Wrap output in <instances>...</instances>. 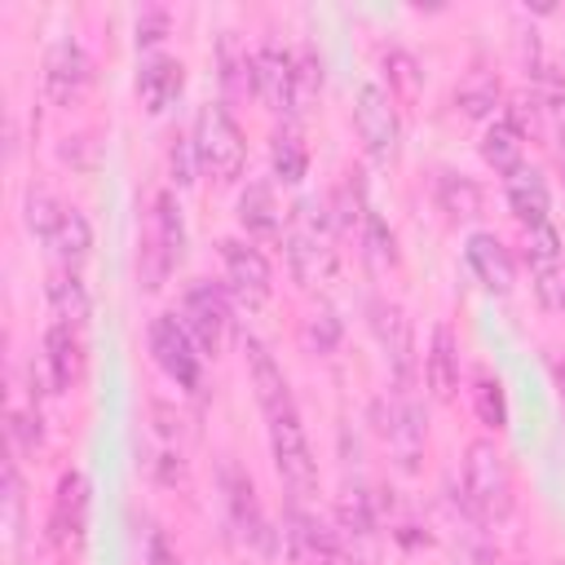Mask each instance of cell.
<instances>
[{
  "mask_svg": "<svg viewBox=\"0 0 565 565\" xmlns=\"http://www.w3.org/2000/svg\"><path fill=\"white\" fill-rule=\"evenodd\" d=\"M463 503L486 525L512 512V472H508L503 450L490 437H477L463 450Z\"/></svg>",
  "mask_w": 565,
  "mask_h": 565,
  "instance_id": "cell-1",
  "label": "cell"
},
{
  "mask_svg": "<svg viewBox=\"0 0 565 565\" xmlns=\"http://www.w3.org/2000/svg\"><path fill=\"white\" fill-rule=\"evenodd\" d=\"M287 269L291 278L313 291L322 282L335 278V243H331V225L322 216V207L313 199L296 203V221L287 230Z\"/></svg>",
  "mask_w": 565,
  "mask_h": 565,
  "instance_id": "cell-2",
  "label": "cell"
},
{
  "mask_svg": "<svg viewBox=\"0 0 565 565\" xmlns=\"http://www.w3.org/2000/svg\"><path fill=\"white\" fill-rule=\"evenodd\" d=\"M190 141H194V154H199V168L203 172H212L225 185L243 177V168H247V141H243V128L234 124V115L225 110V102L199 106Z\"/></svg>",
  "mask_w": 565,
  "mask_h": 565,
  "instance_id": "cell-3",
  "label": "cell"
},
{
  "mask_svg": "<svg viewBox=\"0 0 565 565\" xmlns=\"http://www.w3.org/2000/svg\"><path fill=\"white\" fill-rule=\"evenodd\" d=\"M269 450H274V468H278L282 486L291 490V499L309 503L318 494V459L309 450V437H305L296 406L269 419Z\"/></svg>",
  "mask_w": 565,
  "mask_h": 565,
  "instance_id": "cell-4",
  "label": "cell"
},
{
  "mask_svg": "<svg viewBox=\"0 0 565 565\" xmlns=\"http://www.w3.org/2000/svg\"><path fill=\"white\" fill-rule=\"evenodd\" d=\"M353 124H358V137H362V146H366V154L375 163H393L397 159V150H402V115H397V102L380 84H362L358 88Z\"/></svg>",
  "mask_w": 565,
  "mask_h": 565,
  "instance_id": "cell-5",
  "label": "cell"
},
{
  "mask_svg": "<svg viewBox=\"0 0 565 565\" xmlns=\"http://www.w3.org/2000/svg\"><path fill=\"white\" fill-rule=\"evenodd\" d=\"M150 358L159 362V371L181 384V388H199L203 384V349L194 344V335L185 331V322L177 313H159L150 322Z\"/></svg>",
  "mask_w": 565,
  "mask_h": 565,
  "instance_id": "cell-6",
  "label": "cell"
},
{
  "mask_svg": "<svg viewBox=\"0 0 565 565\" xmlns=\"http://www.w3.org/2000/svg\"><path fill=\"white\" fill-rule=\"evenodd\" d=\"M49 543L62 552V556H75L84 547V534H88V481L84 472L66 468L53 486V499H49Z\"/></svg>",
  "mask_w": 565,
  "mask_h": 565,
  "instance_id": "cell-7",
  "label": "cell"
},
{
  "mask_svg": "<svg viewBox=\"0 0 565 565\" xmlns=\"http://www.w3.org/2000/svg\"><path fill=\"white\" fill-rule=\"evenodd\" d=\"M181 322H185V331L194 335V344H199L203 353H212V358H216V353H221V344L230 340V327H234L225 291H221L216 282H207V278L190 282V287H185V296H181Z\"/></svg>",
  "mask_w": 565,
  "mask_h": 565,
  "instance_id": "cell-8",
  "label": "cell"
},
{
  "mask_svg": "<svg viewBox=\"0 0 565 565\" xmlns=\"http://www.w3.org/2000/svg\"><path fill=\"white\" fill-rule=\"evenodd\" d=\"M221 269H225V287L247 309H260L274 296V269H269L265 252L252 247L247 238H221Z\"/></svg>",
  "mask_w": 565,
  "mask_h": 565,
  "instance_id": "cell-9",
  "label": "cell"
},
{
  "mask_svg": "<svg viewBox=\"0 0 565 565\" xmlns=\"http://www.w3.org/2000/svg\"><path fill=\"white\" fill-rule=\"evenodd\" d=\"M282 552H287V565H327L340 556L335 534L300 499H291L282 512Z\"/></svg>",
  "mask_w": 565,
  "mask_h": 565,
  "instance_id": "cell-10",
  "label": "cell"
},
{
  "mask_svg": "<svg viewBox=\"0 0 565 565\" xmlns=\"http://www.w3.org/2000/svg\"><path fill=\"white\" fill-rule=\"evenodd\" d=\"M252 79H256V97L278 110V115H296V53L282 44H260L252 53Z\"/></svg>",
  "mask_w": 565,
  "mask_h": 565,
  "instance_id": "cell-11",
  "label": "cell"
},
{
  "mask_svg": "<svg viewBox=\"0 0 565 565\" xmlns=\"http://www.w3.org/2000/svg\"><path fill=\"white\" fill-rule=\"evenodd\" d=\"M93 79V62L75 40H57L44 57V97L53 106H75Z\"/></svg>",
  "mask_w": 565,
  "mask_h": 565,
  "instance_id": "cell-12",
  "label": "cell"
},
{
  "mask_svg": "<svg viewBox=\"0 0 565 565\" xmlns=\"http://www.w3.org/2000/svg\"><path fill=\"white\" fill-rule=\"evenodd\" d=\"M225 503H230V521L243 534V543H252L260 556H269L274 552V530L260 512V499H256V486H252L247 472L225 468Z\"/></svg>",
  "mask_w": 565,
  "mask_h": 565,
  "instance_id": "cell-13",
  "label": "cell"
},
{
  "mask_svg": "<svg viewBox=\"0 0 565 565\" xmlns=\"http://www.w3.org/2000/svg\"><path fill=\"white\" fill-rule=\"evenodd\" d=\"M366 322H371V335L380 340L384 358L393 362L397 380H406V375H411V353H415V331H411L406 309L380 296V300H371V305H366Z\"/></svg>",
  "mask_w": 565,
  "mask_h": 565,
  "instance_id": "cell-14",
  "label": "cell"
},
{
  "mask_svg": "<svg viewBox=\"0 0 565 565\" xmlns=\"http://www.w3.org/2000/svg\"><path fill=\"white\" fill-rule=\"evenodd\" d=\"M243 362H247V380H252V388H256V402H260L265 419H274V415H282V411L296 406V402H291V388H287V375H282L278 358L265 349V340L247 335V340H243Z\"/></svg>",
  "mask_w": 565,
  "mask_h": 565,
  "instance_id": "cell-15",
  "label": "cell"
},
{
  "mask_svg": "<svg viewBox=\"0 0 565 565\" xmlns=\"http://www.w3.org/2000/svg\"><path fill=\"white\" fill-rule=\"evenodd\" d=\"M44 375H49V393H71L84 375V340L75 327L66 322H49L44 327Z\"/></svg>",
  "mask_w": 565,
  "mask_h": 565,
  "instance_id": "cell-16",
  "label": "cell"
},
{
  "mask_svg": "<svg viewBox=\"0 0 565 565\" xmlns=\"http://www.w3.org/2000/svg\"><path fill=\"white\" fill-rule=\"evenodd\" d=\"M463 260H468V269L477 274V282H481L490 296H512V287H516V265H512V252H508L494 234H472L468 247H463Z\"/></svg>",
  "mask_w": 565,
  "mask_h": 565,
  "instance_id": "cell-17",
  "label": "cell"
},
{
  "mask_svg": "<svg viewBox=\"0 0 565 565\" xmlns=\"http://www.w3.org/2000/svg\"><path fill=\"white\" fill-rule=\"evenodd\" d=\"M181 88H185V66L177 57H168V53L141 57V66H137V97H141V106L150 115H163L181 97Z\"/></svg>",
  "mask_w": 565,
  "mask_h": 565,
  "instance_id": "cell-18",
  "label": "cell"
},
{
  "mask_svg": "<svg viewBox=\"0 0 565 565\" xmlns=\"http://www.w3.org/2000/svg\"><path fill=\"white\" fill-rule=\"evenodd\" d=\"M424 384L437 402H455L459 397V335L437 322L428 335V353H424Z\"/></svg>",
  "mask_w": 565,
  "mask_h": 565,
  "instance_id": "cell-19",
  "label": "cell"
},
{
  "mask_svg": "<svg viewBox=\"0 0 565 565\" xmlns=\"http://www.w3.org/2000/svg\"><path fill=\"white\" fill-rule=\"evenodd\" d=\"M503 194H508V207L512 216L534 230V225H547V212H552V194H547V181L534 172V168H516L512 177H503Z\"/></svg>",
  "mask_w": 565,
  "mask_h": 565,
  "instance_id": "cell-20",
  "label": "cell"
},
{
  "mask_svg": "<svg viewBox=\"0 0 565 565\" xmlns=\"http://www.w3.org/2000/svg\"><path fill=\"white\" fill-rule=\"evenodd\" d=\"M238 225L252 238H278L282 234V207H278V199H274V190L265 181H252L238 194Z\"/></svg>",
  "mask_w": 565,
  "mask_h": 565,
  "instance_id": "cell-21",
  "label": "cell"
},
{
  "mask_svg": "<svg viewBox=\"0 0 565 565\" xmlns=\"http://www.w3.org/2000/svg\"><path fill=\"white\" fill-rule=\"evenodd\" d=\"M384 437H388L393 455L402 459V468H415L419 463V450H424V415H419V406L415 402H393L388 406Z\"/></svg>",
  "mask_w": 565,
  "mask_h": 565,
  "instance_id": "cell-22",
  "label": "cell"
},
{
  "mask_svg": "<svg viewBox=\"0 0 565 565\" xmlns=\"http://www.w3.org/2000/svg\"><path fill=\"white\" fill-rule=\"evenodd\" d=\"M49 247H53V256L62 260V269L84 265V260H88V252H93V225H88V216H84L79 207H71V203H66V212H62V221H57V230H53Z\"/></svg>",
  "mask_w": 565,
  "mask_h": 565,
  "instance_id": "cell-23",
  "label": "cell"
},
{
  "mask_svg": "<svg viewBox=\"0 0 565 565\" xmlns=\"http://www.w3.org/2000/svg\"><path fill=\"white\" fill-rule=\"evenodd\" d=\"M481 159L494 172H503V177H512L516 168H525V137H521V128H512L508 119H494L486 128V137H481Z\"/></svg>",
  "mask_w": 565,
  "mask_h": 565,
  "instance_id": "cell-24",
  "label": "cell"
},
{
  "mask_svg": "<svg viewBox=\"0 0 565 565\" xmlns=\"http://www.w3.org/2000/svg\"><path fill=\"white\" fill-rule=\"evenodd\" d=\"M49 305H53V322H66L75 331L88 322V291L75 269H57L49 278Z\"/></svg>",
  "mask_w": 565,
  "mask_h": 565,
  "instance_id": "cell-25",
  "label": "cell"
},
{
  "mask_svg": "<svg viewBox=\"0 0 565 565\" xmlns=\"http://www.w3.org/2000/svg\"><path fill=\"white\" fill-rule=\"evenodd\" d=\"M437 203H441V212H446L450 221H472V216H481L486 194H481V185H477L472 177H463V172H441V177H437Z\"/></svg>",
  "mask_w": 565,
  "mask_h": 565,
  "instance_id": "cell-26",
  "label": "cell"
},
{
  "mask_svg": "<svg viewBox=\"0 0 565 565\" xmlns=\"http://www.w3.org/2000/svg\"><path fill=\"white\" fill-rule=\"evenodd\" d=\"M269 168H274V177L287 181V185H296V181L309 172V150H305V141H300V132H296L291 124H282V128L269 137Z\"/></svg>",
  "mask_w": 565,
  "mask_h": 565,
  "instance_id": "cell-27",
  "label": "cell"
},
{
  "mask_svg": "<svg viewBox=\"0 0 565 565\" xmlns=\"http://www.w3.org/2000/svg\"><path fill=\"white\" fill-rule=\"evenodd\" d=\"M62 212H66V203L49 190V185H26L22 190V221H26V230L35 234V238H53V230H57V221H62Z\"/></svg>",
  "mask_w": 565,
  "mask_h": 565,
  "instance_id": "cell-28",
  "label": "cell"
},
{
  "mask_svg": "<svg viewBox=\"0 0 565 565\" xmlns=\"http://www.w3.org/2000/svg\"><path fill=\"white\" fill-rule=\"evenodd\" d=\"M472 411H477V419L490 428V433H499L503 424H508V397H503V384H499V375H490L486 366H477L472 371Z\"/></svg>",
  "mask_w": 565,
  "mask_h": 565,
  "instance_id": "cell-29",
  "label": "cell"
},
{
  "mask_svg": "<svg viewBox=\"0 0 565 565\" xmlns=\"http://www.w3.org/2000/svg\"><path fill=\"white\" fill-rule=\"evenodd\" d=\"M380 66H384V75H388V97H402V102H415V97H419L424 71H419V62H415L406 49H384Z\"/></svg>",
  "mask_w": 565,
  "mask_h": 565,
  "instance_id": "cell-30",
  "label": "cell"
},
{
  "mask_svg": "<svg viewBox=\"0 0 565 565\" xmlns=\"http://www.w3.org/2000/svg\"><path fill=\"white\" fill-rule=\"evenodd\" d=\"M221 84H225L230 97H238V93H256L252 57H247V49H238L230 35L221 40Z\"/></svg>",
  "mask_w": 565,
  "mask_h": 565,
  "instance_id": "cell-31",
  "label": "cell"
},
{
  "mask_svg": "<svg viewBox=\"0 0 565 565\" xmlns=\"http://www.w3.org/2000/svg\"><path fill=\"white\" fill-rule=\"evenodd\" d=\"M455 106H459L468 119H490V115H494V106H499V84H494L490 75H472V79H463V84H459Z\"/></svg>",
  "mask_w": 565,
  "mask_h": 565,
  "instance_id": "cell-32",
  "label": "cell"
},
{
  "mask_svg": "<svg viewBox=\"0 0 565 565\" xmlns=\"http://www.w3.org/2000/svg\"><path fill=\"white\" fill-rule=\"evenodd\" d=\"M300 340H305V349H309V353L327 358V353L340 344V318H335V309L318 305V309L300 322Z\"/></svg>",
  "mask_w": 565,
  "mask_h": 565,
  "instance_id": "cell-33",
  "label": "cell"
},
{
  "mask_svg": "<svg viewBox=\"0 0 565 565\" xmlns=\"http://www.w3.org/2000/svg\"><path fill=\"white\" fill-rule=\"evenodd\" d=\"M525 260H530V274L552 269V265H565V256H561V234H556L552 221L525 230Z\"/></svg>",
  "mask_w": 565,
  "mask_h": 565,
  "instance_id": "cell-34",
  "label": "cell"
},
{
  "mask_svg": "<svg viewBox=\"0 0 565 565\" xmlns=\"http://www.w3.org/2000/svg\"><path fill=\"white\" fill-rule=\"evenodd\" d=\"M322 93V62L313 49H300L296 53V115H305Z\"/></svg>",
  "mask_w": 565,
  "mask_h": 565,
  "instance_id": "cell-35",
  "label": "cell"
},
{
  "mask_svg": "<svg viewBox=\"0 0 565 565\" xmlns=\"http://www.w3.org/2000/svg\"><path fill=\"white\" fill-rule=\"evenodd\" d=\"M9 441H13V450L35 455V450L44 446V419H40V411L13 406V411H9Z\"/></svg>",
  "mask_w": 565,
  "mask_h": 565,
  "instance_id": "cell-36",
  "label": "cell"
},
{
  "mask_svg": "<svg viewBox=\"0 0 565 565\" xmlns=\"http://www.w3.org/2000/svg\"><path fill=\"white\" fill-rule=\"evenodd\" d=\"M335 521H340L344 539H353V543H366V539L375 534V516H371V503H366V494H358V490H353V494L340 503Z\"/></svg>",
  "mask_w": 565,
  "mask_h": 565,
  "instance_id": "cell-37",
  "label": "cell"
},
{
  "mask_svg": "<svg viewBox=\"0 0 565 565\" xmlns=\"http://www.w3.org/2000/svg\"><path fill=\"white\" fill-rule=\"evenodd\" d=\"M530 282H534V296L547 313H565V265L539 269V274H530Z\"/></svg>",
  "mask_w": 565,
  "mask_h": 565,
  "instance_id": "cell-38",
  "label": "cell"
},
{
  "mask_svg": "<svg viewBox=\"0 0 565 565\" xmlns=\"http://www.w3.org/2000/svg\"><path fill=\"white\" fill-rule=\"evenodd\" d=\"M366 256L380 265V269H388V265H397V243H393V230L375 216V212H366Z\"/></svg>",
  "mask_w": 565,
  "mask_h": 565,
  "instance_id": "cell-39",
  "label": "cell"
},
{
  "mask_svg": "<svg viewBox=\"0 0 565 565\" xmlns=\"http://www.w3.org/2000/svg\"><path fill=\"white\" fill-rule=\"evenodd\" d=\"M194 168H199L194 141L177 132V137H172V146H168V172H172V185H177V190H185V185L194 181Z\"/></svg>",
  "mask_w": 565,
  "mask_h": 565,
  "instance_id": "cell-40",
  "label": "cell"
},
{
  "mask_svg": "<svg viewBox=\"0 0 565 565\" xmlns=\"http://www.w3.org/2000/svg\"><path fill=\"white\" fill-rule=\"evenodd\" d=\"M4 512H9V534L18 543L22 539V472H18V459L4 463Z\"/></svg>",
  "mask_w": 565,
  "mask_h": 565,
  "instance_id": "cell-41",
  "label": "cell"
},
{
  "mask_svg": "<svg viewBox=\"0 0 565 565\" xmlns=\"http://www.w3.org/2000/svg\"><path fill=\"white\" fill-rule=\"evenodd\" d=\"M57 159H62V163H71V168H93V159H97V141H93L88 132L62 137V146H57Z\"/></svg>",
  "mask_w": 565,
  "mask_h": 565,
  "instance_id": "cell-42",
  "label": "cell"
},
{
  "mask_svg": "<svg viewBox=\"0 0 565 565\" xmlns=\"http://www.w3.org/2000/svg\"><path fill=\"white\" fill-rule=\"evenodd\" d=\"M163 35H168V13L141 9L137 13V49H154V44H163Z\"/></svg>",
  "mask_w": 565,
  "mask_h": 565,
  "instance_id": "cell-43",
  "label": "cell"
},
{
  "mask_svg": "<svg viewBox=\"0 0 565 565\" xmlns=\"http://www.w3.org/2000/svg\"><path fill=\"white\" fill-rule=\"evenodd\" d=\"M146 565H181V561H177V547L168 543L163 530H150V534H146Z\"/></svg>",
  "mask_w": 565,
  "mask_h": 565,
  "instance_id": "cell-44",
  "label": "cell"
},
{
  "mask_svg": "<svg viewBox=\"0 0 565 565\" xmlns=\"http://www.w3.org/2000/svg\"><path fill=\"white\" fill-rule=\"evenodd\" d=\"M547 366H552V384H556V393H561V402H565V353L556 349V353L547 358Z\"/></svg>",
  "mask_w": 565,
  "mask_h": 565,
  "instance_id": "cell-45",
  "label": "cell"
},
{
  "mask_svg": "<svg viewBox=\"0 0 565 565\" xmlns=\"http://www.w3.org/2000/svg\"><path fill=\"white\" fill-rule=\"evenodd\" d=\"M327 565H349V561H340V556H335V561H327Z\"/></svg>",
  "mask_w": 565,
  "mask_h": 565,
  "instance_id": "cell-46",
  "label": "cell"
}]
</instances>
